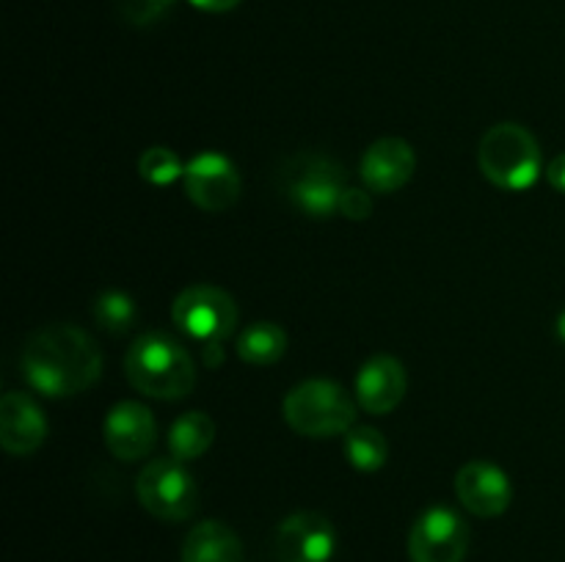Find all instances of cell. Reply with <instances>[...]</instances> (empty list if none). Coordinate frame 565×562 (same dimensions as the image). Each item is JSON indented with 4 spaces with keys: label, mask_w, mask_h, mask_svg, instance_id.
<instances>
[{
    "label": "cell",
    "mask_w": 565,
    "mask_h": 562,
    "mask_svg": "<svg viewBox=\"0 0 565 562\" xmlns=\"http://www.w3.org/2000/svg\"><path fill=\"white\" fill-rule=\"evenodd\" d=\"M22 375L42 395L75 397L99 380L103 353L77 325H44L22 347Z\"/></svg>",
    "instance_id": "1"
},
{
    "label": "cell",
    "mask_w": 565,
    "mask_h": 562,
    "mask_svg": "<svg viewBox=\"0 0 565 562\" xmlns=\"http://www.w3.org/2000/svg\"><path fill=\"white\" fill-rule=\"evenodd\" d=\"M127 380L154 400H182L196 386V364L191 353L163 331L136 336L125 356Z\"/></svg>",
    "instance_id": "2"
},
{
    "label": "cell",
    "mask_w": 565,
    "mask_h": 562,
    "mask_svg": "<svg viewBox=\"0 0 565 562\" xmlns=\"http://www.w3.org/2000/svg\"><path fill=\"white\" fill-rule=\"evenodd\" d=\"M478 165L491 185L502 191H527L539 180L544 158L533 132L516 121H502L480 138Z\"/></svg>",
    "instance_id": "3"
},
{
    "label": "cell",
    "mask_w": 565,
    "mask_h": 562,
    "mask_svg": "<svg viewBox=\"0 0 565 562\" xmlns=\"http://www.w3.org/2000/svg\"><path fill=\"white\" fill-rule=\"evenodd\" d=\"M279 191L309 218H329L345 193V169L320 152H298L279 169Z\"/></svg>",
    "instance_id": "4"
},
{
    "label": "cell",
    "mask_w": 565,
    "mask_h": 562,
    "mask_svg": "<svg viewBox=\"0 0 565 562\" xmlns=\"http://www.w3.org/2000/svg\"><path fill=\"white\" fill-rule=\"evenodd\" d=\"M285 422L298 435L309 439H329V435H345L356 419V406L351 395L334 380H303L281 402Z\"/></svg>",
    "instance_id": "5"
},
{
    "label": "cell",
    "mask_w": 565,
    "mask_h": 562,
    "mask_svg": "<svg viewBox=\"0 0 565 562\" xmlns=\"http://www.w3.org/2000/svg\"><path fill=\"white\" fill-rule=\"evenodd\" d=\"M136 494L143 510L160 521H185L199 507L196 479L177 457L147 463L136 479Z\"/></svg>",
    "instance_id": "6"
},
{
    "label": "cell",
    "mask_w": 565,
    "mask_h": 562,
    "mask_svg": "<svg viewBox=\"0 0 565 562\" xmlns=\"http://www.w3.org/2000/svg\"><path fill=\"white\" fill-rule=\"evenodd\" d=\"M171 320L191 339L213 345L235 334L237 306L232 295L213 284H193L174 298Z\"/></svg>",
    "instance_id": "7"
},
{
    "label": "cell",
    "mask_w": 565,
    "mask_h": 562,
    "mask_svg": "<svg viewBox=\"0 0 565 562\" xmlns=\"http://www.w3.org/2000/svg\"><path fill=\"white\" fill-rule=\"evenodd\" d=\"M467 545L469 527L450 507H428L408 534L412 562H461Z\"/></svg>",
    "instance_id": "8"
},
{
    "label": "cell",
    "mask_w": 565,
    "mask_h": 562,
    "mask_svg": "<svg viewBox=\"0 0 565 562\" xmlns=\"http://www.w3.org/2000/svg\"><path fill=\"white\" fill-rule=\"evenodd\" d=\"M334 549V523L323 512H292L276 527L274 554L279 562H329Z\"/></svg>",
    "instance_id": "9"
},
{
    "label": "cell",
    "mask_w": 565,
    "mask_h": 562,
    "mask_svg": "<svg viewBox=\"0 0 565 562\" xmlns=\"http://www.w3.org/2000/svg\"><path fill=\"white\" fill-rule=\"evenodd\" d=\"M185 193L204 213H224L241 198L243 182L230 158L218 152H202L188 163Z\"/></svg>",
    "instance_id": "10"
},
{
    "label": "cell",
    "mask_w": 565,
    "mask_h": 562,
    "mask_svg": "<svg viewBox=\"0 0 565 562\" xmlns=\"http://www.w3.org/2000/svg\"><path fill=\"white\" fill-rule=\"evenodd\" d=\"M456 496L472 516L497 518L511 507V479L489 461H469L456 474Z\"/></svg>",
    "instance_id": "11"
},
{
    "label": "cell",
    "mask_w": 565,
    "mask_h": 562,
    "mask_svg": "<svg viewBox=\"0 0 565 562\" xmlns=\"http://www.w3.org/2000/svg\"><path fill=\"white\" fill-rule=\"evenodd\" d=\"M105 446L110 455L119 461H138L147 457L149 450L154 446V435H158V424H154L152 411L141 402H116L108 411L103 424Z\"/></svg>",
    "instance_id": "12"
},
{
    "label": "cell",
    "mask_w": 565,
    "mask_h": 562,
    "mask_svg": "<svg viewBox=\"0 0 565 562\" xmlns=\"http://www.w3.org/2000/svg\"><path fill=\"white\" fill-rule=\"evenodd\" d=\"M417 169V154L403 138H379L362 158V180L373 193H395Z\"/></svg>",
    "instance_id": "13"
},
{
    "label": "cell",
    "mask_w": 565,
    "mask_h": 562,
    "mask_svg": "<svg viewBox=\"0 0 565 562\" xmlns=\"http://www.w3.org/2000/svg\"><path fill=\"white\" fill-rule=\"evenodd\" d=\"M47 419L22 391H6L0 400V444L9 455H31L44 444Z\"/></svg>",
    "instance_id": "14"
},
{
    "label": "cell",
    "mask_w": 565,
    "mask_h": 562,
    "mask_svg": "<svg viewBox=\"0 0 565 562\" xmlns=\"http://www.w3.org/2000/svg\"><path fill=\"white\" fill-rule=\"evenodd\" d=\"M406 369L397 358L375 356L359 369L356 400L367 413H390L406 395Z\"/></svg>",
    "instance_id": "15"
},
{
    "label": "cell",
    "mask_w": 565,
    "mask_h": 562,
    "mask_svg": "<svg viewBox=\"0 0 565 562\" xmlns=\"http://www.w3.org/2000/svg\"><path fill=\"white\" fill-rule=\"evenodd\" d=\"M182 562H243L241 538L221 521H202L182 543Z\"/></svg>",
    "instance_id": "16"
},
{
    "label": "cell",
    "mask_w": 565,
    "mask_h": 562,
    "mask_svg": "<svg viewBox=\"0 0 565 562\" xmlns=\"http://www.w3.org/2000/svg\"><path fill=\"white\" fill-rule=\"evenodd\" d=\"M215 441V422L204 411H188L171 424L169 450L177 461H193L202 457Z\"/></svg>",
    "instance_id": "17"
},
{
    "label": "cell",
    "mask_w": 565,
    "mask_h": 562,
    "mask_svg": "<svg viewBox=\"0 0 565 562\" xmlns=\"http://www.w3.org/2000/svg\"><path fill=\"white\" fill-rule=\"evenodd\" d=\"M287 350V334L276 323H252L237 336V356L252 367L276 364Z\"/></svg>",
    "instance_id": "18"
},
{
    "label": "cell",
    "mask_w": 565,
    "mask_h": 562,
    "mask_svg": "<svg viewBox=\"0 0 565 562\" xmlns=\"http://www.w3.org/2000/svg\"><path fill=\"white\" fill-rule=\"evenodd\" d=\"M345 457L359 472H379L390 457V444L375 428L353 424L345 433Z\"/></svg>",
    "instance_id": "19"
},
{
    "label": "cell",
    "mask_w": 565,
    "mask_h": 562,
    "mask_svg": "<svg viewBox=\"0 0 565 562\" xmlns=\"http://www.w3.org/2000/svg\"><path fill=\"white\" fill-rule=\"evenodd\" d=\"M94 320L110 334H125L136 323V301L119 290H108L94 303Z\"/></svg>",
    "instance_id": "20"
},
{
    "label": "cell",
    "mask_w": 565,
    "mask_h": 562,
    "mask_svg": "<svg viewBox=\"0 0 565 562\" xmlns=\"http://www.w3.org/2000/svg\"><path fill=\"white\" fill-rule=\"evenodd\" d=\"M138 174L149 182V185H169L177 176L185 174L182 171L180 158L171 152L169 147H149L147 152L138 158Z\"/></svg>",
    "instance_id": "21"
},
{
    "label": "cell",
    "mask_w": 565,
    "mask_h": 562,
    "mask_svg": "<svg viewBox=\"0 0 565 562\" xmlns=\"http://www.w3.org/2000/svg\"><path fill=\"white\" fill-rule=\"evenodd\" d=\"M171 6H174V0H116V9L125 17V22L138 28L158 22Z\"/></svg>",
    "instance_id": "22"
},
{
    "label": "cell",
    "mask_w": 565,
    "mask_h": 562,
    "mask_svg": "<svg viewBox=\"0 0 565 562\" xmlns=\"http://www.w3.org/2000/svg\"><path fill=\"white\" fill-rule=\"evenodd\" d=\"M337 213H342L351 220L370 218V213H373V196H370L367 191H362V187H345Z\"/></svg>",
    "instance_id": "23"
},
{
    "label": "cell",
    "mask_w": 565,
    "mask_h": 562,
    "mask_svg": "<svg viewBox=\"0 0 565 562\" xmlns=\"http://www.w3.org/2000/svg\"><path fill=\"white\" fill-rule=\"evenodd\" d=\"M546 180H550V185L555 187V191L565 193V152H561L552 160L550 169H546Z\"/></svg>",
    "instance_id": "24"
},
{
    "label": "cell",
    "mask_w": 565,
    "mask_h": 562,
    "mask_svg": "<svg viewBox=\"0 0 565 562\" xmlns=\"http://www.w3.org/2000/svg\"><path fill=\"white\" fill-rule=\"evenodd\" d=\"M191 3L196 6V9H202V11H213V14H221V11L235 9L241 0H191Z\"/></svg>",
    "instance_id": "25"
},
{
    "label": "cell",
    "mask_w": 565,
    "mask_h": 562,
    "mask_svg": "<svg viewBox=\"0 0 565 562\" xmlns=\"http://www.w3.org/2000/svg\"><path fill=\"white\" fill-rule=\"evenodd\" d=\"M218 361H224V350H221V342L204 345V364H207V367H215Z\"/></svg>",
    "instance_id": "26"
},
{
    "label": "cell",
    "mask_w": 565,
    "mask_h": 562,
    "mask_svg": "<svg viewBox=\"0 0 565 562\" xmlns=\"http://www.w3.org/2000/svg\"><path fill=\"white\" fill-rule=\"evenodd\" d=\"M557 336H561V339L565 342V312L561 314V317H557Z\"/></svg>",
    "instance_id": "27"
}]
</instances>
